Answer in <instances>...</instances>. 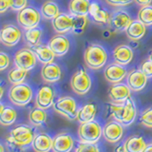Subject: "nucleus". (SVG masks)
<instances>
[{
	"label": "nucleus",
	"instance_id": "35",
	"mask_svg": "<svg viewBox=\"0 0 152 152\" xmlns=\"http://www.w3.org/2000/svg\"><path fill=\"white\" fill-rule=\"evenodd\" d=\"M88 25V17L87 15L84 16H73V27L72 31L76 34H81L86 27Z\"/></svg>",
	"mask_w": 152,
	"mask_h": 152
},
{
	"label": "nucleus",
	"instance_id": "4",
	"mask_svg": "<svg viewBox=\"0 0 152 152\" xmlns=\"http://www.w3.org/2000/svg\"><path fill=\"white\" fill-rule=\"evenodd\" d=\"M33 96L32 88L26 83L12 85L9 90V99L13 104L25 107L31 101Z\"/></svg>",
	"mask_w": 152,
	"mask_h": 152
},
{
	"label": "nucleus",
	"instance_id": "37",
	"mask_svg": "<svg viewBox=\"0 0 152 152\" xmlns=\"http://www.w3.org/2000/svg\"><path fill=\"white\" fill-rule=\"evenodd\" d=\"M75 152H100L97 145L88 142H81Z\"/></svg>",
	"mask_w": 152,
	"mask_h": 152
},
{
	"label": "nucleus",
	"instance_id": "43",
	"mask_svg": "<svg viewBox=\"0 0 152 152\" xmlns=\"http://www.w3.org/2000/svg\"><path fill=\"white\" fill-rule=\"evenodd\" d=\"M133 1L141 7L147 6V5H150L152 3V0H133Z\"/></svg>",
	"mask_w": 152,
	"mask_h": 152
},
{
	"label": "nucleus",
	"instance_id": "23",
	"mask_svg": "<svg viewBox=\"0 0 152 152\" xmlns=\"http://www.w3.org/2000/svg\"><path fill=\"white\" fill-rule=\"evenodd\" d=\"M53 140L47 133H39L34 136L31 142L32 149L35 152H49L52 149Z\"/></svg>",
	"mask_w": 152,
	"mask_h": 152
},
{
	"label": "nucleus",
	"instance_id": "44",
	"mask_svg": "<svg viewBox=\"0 0 152 152\" xmlns=\"http://www.w3.org/2000/svg\"><path fill=\"white\" fill-rule=\"evenodd\" d=\"M115 152H126V150H125V146H124V145H119V146H117L116 148H115Z\"/></svg>",
	"mask_w": 152,
	"mask_h": 152
},
{
	"label": "nucleus",
	"instance_id": "7",
	"mask_svg": "<svg viewBox=\"0 0 152 152\" xmlns=\"http://www.w3.org/2000/svg\"><path fill=\"white\" fill-rule=\"evenodd\" d=\"M53 109L69 120H75L77 118V104L72 97L64 96L58 98L53 104Z\"/></svg>",
	"mask_w": 152,
	"mask_h": 152
},
{
	"label": "nucleus",
	"instance_id": "1",
	"mask_svg": "<svg viewBox=\"0 0 152 152\" xmlns=\"http://www.w3.org/2000/svg\"><path fill=\"white\" fill-rule=\"evenodd\" d=\"M108 110L114 120L126 126L131 125L134 122L137 115L135 103L131 99V97L128 98L126 102L121 104H109Z\"/></svg>",
	"mask_w": 152,
	"mask_h": 152
},
{
	"label": "nucleus",
	"instance_id": "28",
	"mask_svg": "<svg viewBox=\"0 0 152 152\" xmlns=\"http://www.w3.org/2000/svg\"><path fill=\"white\" fill-rule=\"evenodd\" d=\"M126 152H142L146 146V142L142 137L133 135L128 137L124 142Z\"/></svg>",
	"mask_w": 152,
	"mask_h": 152
},
{
	"label": "nucleus",
	"instance_id": "30",
	"mask_svg": "<svg viewBox=\"0 0 152 152\" xmlns=\"http://www.w3.org/2000/svg\"><path fill=\"white\" fill-rule=\"evenodd\" d=\"M40 12L43 18L47 19V20H52L60 13V10L57 3L49 0V1L43 3V5L41 6Z\"/></svg>",
	"mask_w": 152,
	"mask_h": 152
},
{
	"label": "nucleus",
	"instance_id": "32",
	"mask_svg": "<svg viewBox=\"0 0 152 152\" xmlns=\"http://www.w3.org/2000/svg\"><path fill=\"white\" fill-rule=\"evenodd\" d=\"M43 31L40 28H33L31 30H27L24 33V39H25L26 43L31 47H34L39 45L40 39L42 37Z\"/></svg>",
	"mask_w": 152,
	"mask_h": 152
},
{
	"label": "nucleus",
	"instance_id": "47",
	"mask_svg": "<svg viewBox=\"0 0 152 152\" xmlns=\"http://www.w3.org/2000/svg\"><path fill=\"white\" fill-rule=\"evenodd\" d=\"M0 90H1V93H0V97L2 98V96H3V92H4V89H3L2 87H1V88H0Z\"/></svg>",
	"mask_w": 152,
	"mask_h": 152
},
{
	"label": "nucleus",
	"instance_id": "17",
	"mask_svg": "<svg viewBox=\"0 0 152 152\" xmlns=\"http://www.w3.org/2000/svg\"><path fill=\"white\" fill-rule=\"evenodd\" d=\"M147 82V77L140 69H133L126 75V84L133 91L144 89Z\"/></svg>",
	"mask_w": 152,
	"mask_h": 152
},
{
	"label": "nucleus",
	"instance_id": "16",
	"mask_svg": "<svg viewBox=\"0 0 152 152\" xmlns=\"http://www.w3.org/2000/svg\"><path fill=\"white\" fill-rule=\"evenodd\" d=\"M124 134L123 125L117 121H111L106 124V126L103 127V136L104 140L109 142H117L121 140Z\"/></svg>",
	"mask_w": 152,
	"mask_h": 152
},
{
	"label": "nucleus",
	"instance_id": "9",
	"mask_svg": "<svg viewBox=\"0 0 152 152\" xmlns=\"http://www.w3.org/2000/svg\"><path fill=\"white\" fill-rule=\"evenodd\" d=\"M14 63L16 66L28 71L36 66L37 57L31 49L22 48V49H19L14 54Z\"/></svg>",
	"mask_w": 152,
	"mask_h": 152
},
{
	"label": "nucleus",
	"instance_id": "34",
	"mask_svg": "<svg viewBox=\"0 0 152 152\" xmlns=\"http://www.w3.org/2000/svg\"><path fill=\"white\" fill-rule=\"evenodd\" d=\"M138 20H140L142 24L147 26L152 25V6L147 5V6L141 7L137 14Z\"/></svg>",
	"mask_w": 152,
	"mask_h": 152
},
{
	"label": "nucleus",
	"instance_id": "13",
	"mask_svg": "<svg viewBox=\"0 0 152 152\" xmlns=\"http://www.w3.org/2000/svg\"><path fill=\"white\" fill-rule=\"evenodd\" d=\"M131 89L127 84L116 83L110 86L108 88V97L113 103L121 104L126 102L128 98H130Z\"/></svg>",
	"mask_w": 152,
	"mask_h": 152
},
{
	"label": "nucleus",
	"instance_id": "22",
	"mask_svg": "<svg viewBox=\"0 0 152 152\" xmlns=\"http://www.w3.org/2000/svg\"><path fill=\"white\" fill-rule=\"evenodd\" d=\"M61 69L60 66L51 62L45 64L41 69V77L47 83H55L61 79Z\"/></svg>",
	"mask_w": 152,
	"mask_h": 152
},
{
	"label": "nucleus",
	"instance_id": "2",
	"mask_svg": "<svg viewBox=\"0 0 152 152\" xmlns=\"http://www.w3.org/2000/svg\"><path fill=\"white\" fill-rule=\"evenodd\" d=\"M107 53L104 48L98 44H92L86 48L84 51V61L88 68L99 69L106 65Z\"/></svg>",
	"mask_w": 152,
	"mask_h": 152
},
{
	"label": "nucleus",
	"instance_id": "25",
	"mask_svg": "<svg viewBox=\"0 0 152 152\" xmlns=\"http://www.w3.org/2000/svg\"><path fill=\"white\" fill-rule=\"evenodd\" d=\"M31 50L35 53L37 60L40 61L42 64H49L53 62L55 58V54L53 51L50 50L49 45H37L34 47H31Z\"/></svg>",
	"mask_w": 152,
	"mask_h": 152
},
{
	"label": "nucleus",
	"instance_id": "46",
	"mask_svg": "<svg viewBox=\"0 0 152 152\" xmlns=\"http://www.w3.org/2000/svg\"><path fill=\"white\" fill-rule=\"evenodd\" d=\"M148 58H149V60H151L152 61V50H150V52H149V56H148Z\"/></svg>",
	"mask_w": 152,
	"mask_h": 152
},
{
	"label": "nucleus",
	"instance_id": "8",
	"mask_svg": "<svg viewBox=\"0 0 152 152\" xmlns=\"http://www.w3.org/2000/svg\"><path fill=\"white\" fill-rule=\"evenodd\" d=\"M70 87L76 94L84 95L88 92L91 88V79L83 68L76 70L71 76Z\"/></svg>",
	"mask_w": 152,
	"mask_h": 152
},
{
	"label": "nucleus",
	"instance_id": "21",
	"mask_svg": "<svg viewBox=\"0 0 152 152\" xmlns=\"http://www.w3.org/2000/svg\"><path fill=\"white\" fill-rule=\"evenodd\" d=\"M88 15L93 20V22L99 24V25H109L110 15H109L106 10L103 9L96 2L90 3Z\"/></svg>",
	"mask_w": 152,
	"mask_h": 152
},
{
	"label": "nucleus",
	"instance_id": "27",
	"mask_svg": "<svg viewBox=\"0 0 152 152\" xmlns=\"http://www.w3.org/2000/svg\"><path fill=\"white\" fill-rule=\"evenodd\" d=\"M96 111H97L96 104L94 103H88L84 104V106L78 110L76 120L80 124L93 121L95 115H96Z\"/></svg>",
	"mask_w": 152,
	"mask_h": 152
},
{
	"label": "nucleus",
	"instance_id": "18",
	"mask_svg": "<svg viewBox=\"0 0 152 152\" xmlns=\"http://www.w3.org/2000/svg\"><path fill=\"white\" fill-rule=\"evenodd\" d=\"M74 141L69 133L62 132L53 138L52 150L53 152H70L73 148Z\"/></svg>",
	"mask_w": 152,
	"mask_h": 152
},
{
	"label": "nucleus",
	"instance_id": "24",
	"mask_svg": "<svg viewBox=\"0 0 152 152\" xmlns=\"http://www.w3.org/2000/svg\"><path fill=\"white\" fill-rule=\"evenodd\" d=\"M146 32V26L140 20H132L126 30V33L128 39L132 41H138L145 36Z\"/></svg>",
	"mask_w": 152,
	"mask_h": 152
},
{
	"label": "nucleus",
	"instance_id": "33",
	"mask_svg": "<svg viewBox=\"0 0 152 152\" xmlns=\"http://www.w3.org/2000/svg\"><path fill=\"white\" fill-rule=\"evenodd\" d=\"M28 74V70H25L19 66H15V68L12 69L8 73V80L9 82L12 85L16 84H21L24 83Z\"/></svg>",
	"mask_w": 152,
	"mask_h": 152
},
{
	"label": "nucleus",
	"instance_id": "29",
	"mask_svg": "<svg viewBox=\"0 0 152 152\" xmlns=\"http://www.w3.org/2000/svg\"><path fill=\"white\" fill-rule=\"evenodd\" d=\"M17 117L16 110L12 107L0 104V123L3 126H11L15 122Z\"/></svg>",
	"mask_w": 152,
	"mask_h": 152
},
{
	"label": "nucleus",
	"instance_id": "12",
	"mask_svg": "<svg viewBox=\"0 0 152 152\" xmlns=\"http://www.w3.org/2000/svg\"><path fill=\"white\" fill-rule=\"evenodd\" d=\"M54 96H55L54 90L49 85L41 86L36 94V99H35L36 107L43 109H47L52 107L54 104L53 102Z\"/></svg>",
	"mask_w": 152,
	"mask_h": 152
},
{
	"label": "nucleus",
	"instance_id": "20",
	"mask_svg": "<svg viewBox=\"0 0 152 152\" xmlns=\"http://www.w3.org/2000/svg\"><path fill=\"white\" fill-rule=\"evenodd\" d=\"M49 47L53 51L55 56H63L69 50V40L63 34H57L50 38L49 41Z\"/></svg>",
	"mask_w": 152,
	"mask_h": 152
},
{
	"label": "nucleus",
	"instance_id": "31",
	"mask_svg": "<svg viewBox=\"0 0 152 152\" xmlns=\"http://www.w3.org/2000/svg\"><path fill=\"white\" fill-rule=\"evenodd\" d=\"M28 120H30L31 125L40 126L47 120V112L45 111V109L36 107L32 108L30 114H28Z\"/></svg>",
	"mask_w": 152,
	"mask_h": 152
},
{
	"label": "nucleus",
	"instance_id": "42",
	"mask_svg": "<svg viewBox=\"0 0 152 152\" xmlns=\"http://www.w3.org/2000/svg\"><path fill=\"white\" fill-rule=\"evenodd\" d=\"M9 8H11V0H0V12L4 13Z\"/></svg>",
	"mask_w": 152,
	"mask_h": 152
},
{
	"label": "nucleus",
	"instance_id": "36",
	"mask_svg": "<svg viewBox=\"0 0 152 152\" xmlns=\"http://www.w3.org/2000/svg\"><path fill=\"white\" fill-rule=\"evenodd\" d=\"M139 121L141 125H142L145 127L152 128V107L145 109L140 115Z\"/></svg>",
	"mask_w": 152,
	"mask_h": 152
},
{
	"label": "nucleus",
	"instance_id": "38",
	"mask_svg": "<svg viewBox=\"0 0 152 152\" xmlns=\"http://www.w3.org/2000/svg\"><path fill=\"white\" fill-rule=\"evenodd\" d=\"M140 69L147 78H151L152 77V61L149 59L144 61L140 66Z\"/></svg>",
	"mask_w": 152,
	"mask_h": 152
},
{
	"label": "nucleus",
	"instance_id": "26",
	"mask_svg": "<svg viewBox=\"0 0 152 152\" xmlns=\"http://www.w3.org/2000/svg\"><path fill=\"white\" fill-rule=\"evenodd\" d=\"M89 6V0H70L69 11L72 16H84L88 14Z\"/></svg>",
	"mask_w": 152,
	"mask_h": 152
},
{
	"label": "nucleus",
	"instance_id": "39",
	"mask_svg": "<svg viewBox=\"0 0 152 152\" xmlns=\"http://www.w3.org/2000/svg\"><path fill=\"white\" fill-rule=\"evenodd\" d=\"M28 0H11V9L14 12H20L27 7Z\"/></svg>",
	"mask_w": 152,
	"mask_h": 152
},
{
	"label": "nucleus",
	"instance_id": "11",
	"mask_svg": "<svg viewBox=\"0 0 152 152\" xmlns=\"http://www.w3.org/2000/svg\"><path fill=\"white\" fill-rule=\"evenodd\" d=\"M132 22V18L129 13L126 11H116L110 15L109 27L116 32L126 31L127 27Z\"/></svg>",
	"mask_w": 152,
	"mask_h": 152
},
{
	"label": "nucleus",
	"instance_id": "41",
	"mask_svg": "<svg viewBox=\"0 0 152 152\" xmlns=\"http://www.w3.org/2000/svg\"><path fill=\"white\" fill-rule=\"evenodd\" d=\"M106 2L113 7H125L134 1L133 0H106Z\"/></svg>",
	"mask_w": 152,
	"mask_h": 152
},
{
	"label": "nucleus",
	"instance_id": "14",
	"mask_svg": "<svg viewBox=\"0 0 152 152\" xmlns=\"http://www.w3.org/2000/svg\"><path fill=\"white\" fill-rule=\"evenodd\" d=\"M127 69L125 66H122L117 63H111L106 66L104 71V76L109 83L116 84L120 83L121 81L127 75Z\"/></svg>",
	"mask_w": 152,
	"mask_h": 152
},
{
	"label": "nucleus",
	"instance_id": "19",
	"mask_svg": "<svg viewBox=\"0 0 152 152\" xmlns=\"http://www.w3.org/2000/svg\"><path fill=\"white\" fill-rule=\"evenodd\" d=\"M133 50L127 45L121 44L114 48L112 51V57L115 63L120 64L122 66H126L130 63L133 59Z\"/></svg>",
	"mask_w": 152,
	"mask_h": 152
},
{
	"label": "nucleus",
	"instance_id": "45",
	"mask_svg": "<svg viewBox=\"0 0 152 152\" xmlns=\"http://www.w3.org/2000/svg\"><path fill=\"white\" fill-rule=\"evenodd\" d=\"M142 152H152V142L149 145H146L145 148L144 149V151Z\"/></svg>",
	"mask_w": 152,
	"mask_h": 152
},
{
	"label": "nucleus",
	"instance_id": "15",
	"mask_svg": "<svg viewBox=\"0 0 152 152\" xmlns=\"http://www.w3.org/2000/svg\"><path fill=\"white\" fill-rule=\"evenodd\" d=\"M51 25L54 31L59 34H64V33L72 31L73 16L65 12H60L56 17L52 19Z\"/></svg>",
	"mask_w": 152,
	"mask_h": 152
},
{
	"label": "nucleus",
	"instance_id": "6",
	"mask_svg": "<svg viewBox=\"0 0 152 152\" xmlns=\"http://www.w3.org/2000/svg\"><path fill=\"white\" fill-rule=\"evenodd\" d=\"M41 16V12H38L37 9L31 6H27L17 12L16 20L19 26L27 31L38 27Z\"/></svg>",
	"mask_w": 152,
	"mask_h": 152
},
{
	"label": "nucleus",
	"instance_id": "3",
	"mask_svg": "<svg viewBox=\"0 0 152 152\" xmlns=\"http://www.w3.org/2000/svg\"><path fill=\"white\" fill-rule=\"evenodd\" d=\"M34 133L33 128L27 125H19L11 130L9 136L7 137V142L12 145L18 147L26 146L28 145H31Z\"/></svg>",
	"mask_w": 152,
	"mask_h": 152
},
{
	"label": "nucleus",
	"instance_id": "10",
	"mask_svg": "<svg viewBox=\"0 0 152 152\" xmlns=\"http://www.w3.org/2000/svg\"><path fill=\"white\" fill-rule=\"evenodd\" d=\"M22 38V32L15 25L6 24L0 31V41L6 47H13L20 42Z\"/></svg>",
	"mask_w": 152,
	"mask_h": 152
},
{
	"label": "nucleus",
	"instance_id": "5",
	"mask_svg": "<svg viewBox=\"0 0 152 152\" xmlns=\"http://www.w3.org/2000/svg\"><path fill=\"white\" fill-rule=\"evenodd\" d=\"M103 134V128L99 123L90 121L88 123L81 124L78 128V136L82 142L88 144H95Z\"/></svg>",
	"mask_w": 152,
	"mask_h": 152
},
{
	"label": "nucleus",
	"instance_id": "40",
	"mask_svg": "<svg viewBox=\"0 0 152 152\" xmlns=\"http://www.w3.org/2000/svg\"><path fill=\"white\" fill-rule=\"evenodd\" d=\"M10 66V57L5 52H0V70L3 71Z\"/></svg>",
	"mask_w": 152,
	"mask_h": 152
}]
</instances>
